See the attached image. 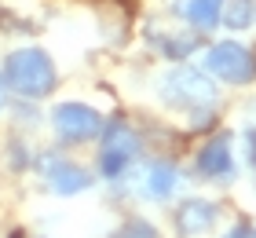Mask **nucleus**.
I'll use <instances>...</instances> for the list:
<instances>
[{"label":"nucleus","instance_id":"4468645a","mask_svg":"<svg viewBox=\"0 0 256 238\" xmlns=\"http://www.w3.org/2000/svg\"><path fill=\"white\" fill-rule=\"evenodd\" d=\"M242 234H246V227H234V231H230V234H224V238H242Z\"/></svg>","mask_w":256,"mask_h":238},{"label":"nucleus","instance_id":"f03ea898","mask_svg":"<svg viewBox=\"0 0 256 238\" xmlns=\"http://www.w3.org/2000/svg\"><path fill=\"white\" fill-rule=\"evenodd\" d=\"M161 95L176 106V110H208L216 103V85L194 66H176L161 81Z\"/></svg>","mask_w":256,"mask_h":238},{"label":"nucleus","instance_id":"39448f33","mask_svg":"<svg viewBox=\"0 0 256 238\" xmlns=\"http://www.w3.org/2000/svg\"><path fill=\"white\" fill-rule=\"evenodd\" d=\"M52 125H55V132H59L66 143H88V139H96L102 132L99 110H92V106H84V103H62V106H55Z\"/></svg>","mask_w":256,"mask_h":238},{"label":"nucleus","instance_id":"0eeeda50","mask_svg":"<svg viewBox=\"0 0 256 238\" xmlns=\"http://www.w3.org/2000/svg\"><path fill=\"white\" fill-rule=\"evenodd\" d=\"M198 172L205 176V180H230L234 176V154H230V136L220 132L212 136L202 147V154H198Z\"/></svg>","mask_w":256,"mask_h":238},{"label":"nucleus","instance_id":"2eb2a0df","mask_svg":"<svg viewBox=\"0 0 256 238\" xmlns=\"http://www.w3.org/2000/svg\"><path fill=\"white\" fill-rule=\"evenodd\" d=\"M242 238H256V227H246V234H242Z\"/></svg>","mask_w":256,"mask_h":238},{"label":"nucleus","instance_id":"7ed1b4c3","mask_svg":"<svg viewBox=\"0 0 256 238\" xmlns=\"http://www.w3.org/2000/svg\"><path fill=\"white\" fill-rule=\"evenodd\" d=\"M205 70L220 81H227V85H249L256 77V59L242 48L238 41H220L208 48L205 55Z\"/></svg>","mask_w":256,"mask_h":238},{"label":"nucleus","instance_id":"9d476101","mask_svg":"<svg viewBox=\"0 0 256 238\" xmlns=\"http://www.w3.org/2000/svg\"><path fill=\"white\" fill-rule=\"evenodd\" d=\"M224 4L227 0H187L180 11L194 30H212L220 22V15H224Z\"/></svg>","mask_w":256,"mask_h":238},{"label":"nucleus","instance_id":"9b49d317","mask_svg":"<svg viewBox=\"0 0 256 238\" xmlns=\"http://www.w3.org/2000/svg\"><path fill=\"white\" fill-rule=\"evenodd\" d=\"M252 15H256V0H234V4H230L220 19H224L230 30H246L249 22H256Z\"/></svg>","mask_w":256,"mask_h":238},{"label":"nucleus","instance_id":"f257e3e1","mask_svg":"<svg viewBox=\"0 0 256 238\" xmlns=\"http://www.w3.org/2000/svg\"><path fill=\"white\" fill-rule=\"evenodd\" d=\"M4 85L15 95H26V99H44L52 95L59 85V74H55V63L48 52L40 48H18L4 59Z\"/></svg>","mask_w":256,"mask_h":238},{"label":"nucleus","instance_id":"423d86ee","mask_svg":"<svg viewBox=\"0 0 256 238\" xmlns=\"http://www.w3.org/2000/svg\"><path fill=\"white\" fill-rule=\"evenodd\" d=\"M40 176L59 198H74V194H80V190L92 187V172H84L77 161L55 158V154H44L40 158Z\"/></svg>","mask_w":256,"mask_h":238},{"label":"nucleus","instance_id":"20e7f679","mask_svg":"<svg viewBox=\"0 0 256 238\" xmlns=\"http://www.w3.org/2000/svg\"><path fill=\"white\" fill-rule=\"evenodd\" d=\"M136 158H139V136L128 125H114L102 136V147H99V172L106 180H118V176L132 169Z\"/></svg>","mask_w":256,"mask_h":238},{"label":"nucleus","instance_id":"1a4fd4ad","mask_svg":"<svg viewBox=\"0 0 256 238\" xmlns=\"http://www.w3.org/2000/svg\"><path fill=\"white\" fill-rule=\"evenodd\" d=\"M176 183H180V172L172 169L168 161H154V165H146V172H143V194H146V198L165 201V198L176 194Z\"/></svg>","mask_w":256,"mask_h":238},{"label":"nucleus","instance_id":"f8f14e48","mask_svg":"<svg viewBox=\"0 0 256 238\" xmlns=\"http://www.w3.org/2000/svg\"><path fill=\"white\" fill-rule=\"evenodd\" d=\"M114 238H158V231L150 227L146 220H132V223H124V227L114 234Z\"/></svg>","mask_w":256,"mask_h":238},{"label":"nucleus","instance_id":"6e6552de","mask_svg":"<svg viewBox=\"0 0 256 238\" xmlns=\"http://www.w3.org/2000/svg\"><path fill=\"white\" fill-rule=\"evenodd\" d=\"M216 223V205H208V201L202 198H190V201H183L180 212H176V231L183 238H198V234H205L208 227Z\"/></svg>","mask_w":256,"mask_h":238},{"label":"nucleus","instance_id":"ddd939ff","mask_svg":"<svg viewBox=\"0 0 256 238\" xmlns=\"http://www.w3.org/2000/svg\"><path fill=\"white\" fill-rule=\"evenodd\" d=\"M246 161H249V169L256 172V128L246 132Z\"/></svg>","mask_w":256,"mask_h":238}]
</instances>
